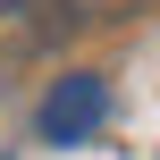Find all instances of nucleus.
Segmentation results:
<instances>
[{
	"instance_id": "1",
	"label": "nucleus",
	"mask_w": 160,
	"mask_h": 160,
	"mask_svg": "<svg viewBox=\"0 0 160 160\" xmlns=\"http://www.w3.org/2000/svg\"><path fill=\"white\" fill-rule=\"evenodd\" d=\"M101 118H110V84H101V76H84V68H76V76H59V84L34 101V135H42V143H93V135H101Z\"/></svg>"
},
{
	"instance_id": "2",
	"label": "nucleus",
	"mask_w": 160,
	"mask_h": 160,
	"mask_svg": "<svg viewBox=\"0 0 160 160\" xmlns=\"http://www.w3.org/2000/svg\"><path fill=\"white\" fill-rule=\"evenodd\" d=\"M0 8H34V0H0Z\"/></svg>"
}]
</instances>
